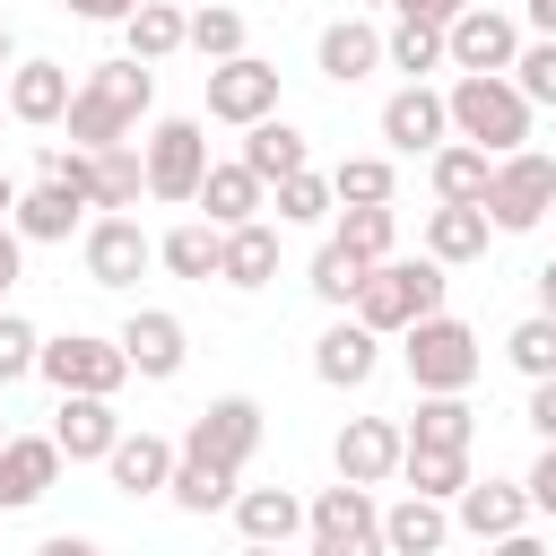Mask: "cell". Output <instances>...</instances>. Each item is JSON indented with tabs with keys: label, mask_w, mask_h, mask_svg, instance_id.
Wrapping results in <instances>:
<instances>
[{
	"label": "cell",
	"mask_w": 556,
	"mask_h": 556,
	"mask_svg": "<svg viewBox=\"0 0 556 556\" xmlns=\"http://www.w3.org/2000/svg\"><path fill=\"white\" fill-rule=\"evenodd\" d=\"M156 104V61L122 52V61H96L78 87H70V139L78 148H104V139H139V113Z\"/></svg>",
	"instance_id": "6da1fadb"
},
{
	"label": "cell",
	"mask_w": 556,
	"mask_h": 556,
	"mask_svg": "<svg viewBox=\"0 0 556 556\" xmlns=\"http://www.w3.org/2000/svg\"><path fill=\"white\" fill-rule=\"evenodd\" d=\"M443 113H452V139H478L486 156L530 139V96L513 87V70H460L443 87Z\"/></svg>",
	"instance_id": "7a4b0ae2"
},
{
	"label": "cell",
	"mask_w": 556,
	"mask_h": 556,
	"mask_svg": "<svg viewBox=\"0 0 556 556\" xmlns=\"http://www.w3.org/2000/svg\"><path fill=\"white\" fill-rule=\"evenodd\" d=\"M443 287H452V278H443V261H434V252H417V261H391V252H382V261L365 269V287H356V304H348V313H356L365 330L400 339L417 313H434V304H443Z\"/></svg>",
	"instance_id": "3957f363"
},
{
	"label": "cell",
	"mask_w": 556,
	"mask_h": 556,
	"mask_svg": "<svg viewBox=\"0 0 556 556\" xmlns=\"http://www.w3.org/2000/svg\"><path fill=\"white\" fill-rule=\"evenodd\" d=\"M400 356H408V382H417V391H469V382H478V365H486L478 330H469V321H452L443 304H434V313H417V321L400 330Z\"/></svg>",
	"instance_id": "277c9868"
},
{
	"label": "cell",
	"mask_w": 556,
	"mask_h": 556,
	"mask_svg": "<svg viewBox=\"0 0 556 556\" xmlns=\"http://www.w3.org/2000/svg\"><path fill=\"white\" fill-rule=\"evenodd\" d=\"M486 226L495 235H530L547 208H556V156H539V148H504L495 156V174H486Z\"/></svg>",
	"instance_id": "5b68a950"
},
{
	"label": "cell",
	"mask_w": 556,
	"mask_h": 556,
	"mask_svg": "<svg viewBox=\"0 0 556 556\" xmlns=\"http://www.w3.org/2000/svg\"><path fill=\"white\" fill-rule=\"evenodd\" d=\"M304 539H313V556H374V547H382V504H374V486H356V478L321 486V495L304 504Z\"/></svg>",
	"instance_id": "8992f818"
},
{
	"label": "cell",
	"mask_w": 556,
	"mask_h": 556,
	"mask_svg": "<svg viewBox=\"0 0 556 556\" xmlns=\"http://www.w3.org/2000/svg\"><path fill=\"white\" fill-rule=\"evenodd\" d=\"M35 374H43L52 391H122V382H130V356H122V339L61 330V339L35 348Z\"/></svg>",
	"instance_id": "52a82bcc"
},
{
	"label": "cell",
	"mask_w": 556,
	"mask_h": 556,
	"mask_svg": "<svg viewBox=\"0 0 556 556\" xmlns=\"http://www.w3.org/2000/svg\"><path fill=\"white\" fill-rule=\"evenodd\" d=\"M139 165H148V200H191L200 174H208V130L191 113H174L139 139Z\"/></svg>",
	"instance_id": "ba28073f"
},
{
	"label": "cell",
	"mask_w": 556,
	"mask_h": 556,
	"mask_svg": "<svg viewBox=\"0 0 556 556\" xmlns=\"http://www.w3.org/2000/svg\"><path fill=\"white\" fill-rule=\"evenodd\" d=\"M78 252H87V287H130L148 261H156V235L130 217V208H104L78 226Z\"/></svg>",
	"instance_id": "9c48e42d"
},
{
	"label": "cell",
	"mask_w": 556,
	"mask_h": 556,
	"mask_svg": "<svg viewBox=\"0 0 556 556\" xmlns=\"http://www.w3.org/2000/svg\"><path fill=\"white\" fill-rule=\"evenodd\" d=\"M261 113H278V61H261V52H226V61H208V122H261Z\"/></svg>",
	"instance_id": "30bf717a"
},
{
	"label": "cell",
	"mask_w": 556,
	"mask_h": 556,
	"mask_svg": "<svg viewBox=\"0 0 556 556\" xmlns=\"http://www.w3.org/2000/svg\"><path fill=\"white\" fill-rule=\"evenodd\" d=\"M113 339H122V356H130L139 382H174L182 356H191V330H182V313H165V304H139Z\"/></svg>",
	"instance_id": "8fae6325"
},
{
	"label": "cell",
	"mask_w": 556,
	"mask_h": 556,
	"mask_svg": "<svg viewBox=\"0 0 556 556\" xmlns=\"http://www.w3.org/2000/svg\"><path fill=\"white\" fill-rule=\"evenodd\" d=\"M513 52H521V26H513L504 9H486V0H469V9L443 26V61H452V70H513Z\"/></svg>",
	"instance_id": "7c38bea8"
},
{
	"label": "cell",
	"mask_w": 556,
	"mask_h": 556,
	"mask_svg": "<svg viewBox=\"0 0 556 556\" xmlns=\"http://www.w3.org/2000/svg\"><path fill=\"white\" fill-rule=\"evenodd\" d=\"M182 452H208V460H226V469H243V460L261 452V400H243V391H226V400H208V408L191 417V434H182Z\"/></svg>",
	"instance_id": "4fadbf2b"
},
{
	"label": "cell",
	"mask_w": 556,
	"mask_h": 556,
	"mask_svg": "<svg viewBox=\"0 0 556 556\" xmlns=\"http://www.w3.org/2000/svg\"><path fill=\"white\" fill-rule=\"evenodd\" d=\"M400 452H408L400 417H348V426H339V443H330L339 478H356V486H382V478H400Z\"/></svg>",
	"instance_id": "5bb4252c"
},
{
	"label": "cell",
	"mask_w": 556,
	"mask_h": 556,
	"mask_svg": "<svg viewBox=\"0 0 556 556\" xmlns=\"http://www.w3.org/2000/svg\"><path fill=\"white\" fill-rule=\"evenodd\" d=\"M374 365H382V330H365L356 313H339V321L313 339V374H321L330 391H365Z\"/></svg>",
	"instance_id": "9a60e30c"
},
{
	"label": "cell",
	"mask_w": 556,
	"mask_h": 556,
	"mask_svg": "<svg viewBox=\"0 0 556 556\" xmlns=\"http://www.w3.org/2000/svg\"><path fill=\"white\" fill-rule=\"evenodd\" d=\"M452 521L469 539H513V530H530V486L521 478H469L452 495Z\"/></svg>",
	"instance_id": "2e32d148"
},
{
	"label": "cell",
	"mask_w": 556,
	"mask_h": 556,
	"mask_svg": "<svg viewBox=\"0 0 556 556\" xmlns=\"http://www.w3.org/2000/svg\"><path fill=\"white\" fill-rule=\"evenodd\" d=\"M382 139H391L400 156H434V148L452 139V113H443V96H434L426 78H408V87L382 104Z\"/></svg>",
	"instance_id": "e0dca14e"
},
{
	"label": "cell",
	"mask_w": 556,
	"mask_h": 556,
	"mask_svg": "<svg viewBox=\"0 0 556 556\" xmlns=\"http://www.w3.org/2000/svg\"><path fill=\"white\" fill-rule=\"evenodd\" d=\"M113 434H122L113 391H61V408H52V443H61V460H104Z\"/></svg>",
	"instance_id": "ac0fdd59"
},
{
	"label": "cell",
	"mask_w": 556,
	"mask_h": 556,
	"mask_svg": "<svg viewBox=\"0 0 556 556\" xmlns=\"http://www.w3.org/2000/svg\"><path fill=\"white\" fill-rule=\"evenodd\" d=\"M52 478H61V443H52V434H9V443H0V513L43 504Z\"/></svg>",
	"instance_id": "d6986e66"
},
{
	"label": "cell",
	"mask_w": 556,
	"mask_h": 556,
	"mask_svg": "<svg viewBox=\"0 0 556 556\" xmlns=\"http://www.w3.org/2000/svg\"><path fill=\"white\" fill-rule=\"evenodd\" d=\"M9 226H17L26 243H70V235L87 226V200H78L70 182H43V174H35V191L9 200Z\"/></svg>",
	"instance_id": "ffe728a7"
},
{
	"label": "cell",
	"mask_w": 556,
	"mask_h": 556,
	"mask_svg": "<svg viewBox=\"0 0 556 556\" xmlns=\"http://www.w3.org/2000/svg\"><path fill=\"white\" fill-rule=\"evenodd\" d=\"M313 61H321L330 87H356V78L382 70V26H365V17H330L321 43H313Z\"/></svg>",
	"instance_id": "44dd1931"
},
{
	"label": "cell",
	"mask_w": 556,
	"mask_h": 556,
	"mask_svg": "<svg viewBox=\"0 0 556 556\" xmlns=\"http://www.w3.org/2000/svg\"><path fill=\"white\" fill-rule=\"evenodd\" d=\"M61 113H70V70L61 61H9V122L52 130Z\"/></svg>",
	"instance_id": "7402d4cb"
},
{
	"label": "cell",
	"mask_w": 556,
	"mask_h": 556,
	"mask_svg": "<svg viewBox=\"0 0 556 556\" xmlns=\"http://www.w3.org/2000/svg\"><path fill=\"white\" fill-rule=\"evenodd\" d=\"M104 478H113L122 495H165V478H174V443H165V434H148V426H139V434L122 426V434H113V452H104Z\"/></svg>",
	"instance_id": "603a6c76"
},
{
	"label": "cell",
	"mask_w": 556,
	"mask_h": 556,
	"mask_svg": "<svg viewBox=\"0 0 556 556\" xmlns=\"http://www.w3.org/2000/svg\"><path fill=\"white\" fill-rule=\"evenodd\" d=\"M191 200H200V217H208V226H243V217H261V208H269V182L235 156V165H208Z\"/></svg>",
	"instance_id": "cb8c5ba5"
},
{
	"label": "cell",
	"mask_w": 556,
	"mask_h": 556,
	"mask_svg": "<svg viewBox=\"0 0 556 556\" xmlns=\"http://www.w3.org/2000/svg\"><path fill=\"white\" fill-rule=\"evenodd\" d=\"M452 539V513H443V495H400L391 513H382V556H434Z\"/></svg>",
	"instance_id": "d4e9b609"
},
{
	"label": "cell",
	"mask_w": 556,
	"mask_h": 556,
	"mask_svg": "<svg viewBox=\"0 0 556 556\" xmlns=\"http://www.w3.org/2000/svg\"><path fill=\"white\" fill-rule=\"evenodd\" d=\"M486 243H495V226H486V208L478 200H434V217H426V252L452 269V261H486Z\"/></svg>",
	"instance_id": "484cf974"
},
{
	"label": "cell",
	"mask_w": 556,
	"mask_h": 556,
	"mask_svg": "<svg viewBox=\"0 0 556 556\" xmlns=\"http://www.w3.org/2000/svg\"><path fill=\"white\" fill-rule=\"evenodd\" d=\"M217 278L226 287H269L278 278V226H261V217H243V226H226V243H217Z\"/></svg>",
	"instance_id": "4316f807"
},
{
	"label": "cell",
	"mask_w": 556,
	"mask_h": 556,
	"mask_svg": "<svg viewBox=\"0 0 556 556\" xmlns=\"http://www.w3.org/2000/svg\"><path fill=\"white\" fill-rule=\"evenodd\" d=\"M235 530L252 547H287V539H304V504L287 486H235Z\"/></svg>",
	"instance_id": "83f0119b"
},
{
	"label": "cell",
	"mask_w": 556,
	"mask_h": 556,
	"mask_svg": "<svg viewBox=\"0 0 556 556\" xmlns=\"http://www.w3.org/2000/svg\"><path fill=\"white\" fill-rule=\"evenodd\" d=\"M235 478H243V469H226V460L174 443V478H165V495H174L182 513H217V504H235Z\"/></svg>",
	"instance_id": "f1b7e54d"
},
{
	"label": "cell",
	"mask_w": 556,
	"mask_h": 556,
	"mask_svg": "<svg viewBox=\"0 0 556 556\" xmlns=\"http://www.w3.org/2000/svg\"><path fill=\"white\" fill-rule=\"evenodd\" d=\"M243 165H252L261 182H278V174H295V165H313V148H304V130H295V122H278V113H261V122H243Z\"/></svg>",
	"instance_id": "f546056e"
},
{
	"label": "cell",
	"mask_w": 556,
	"mask_h": 556,
	"mask_svg": "<svg viewBox=\"0 0 556 556\" xmlns=\"http://www.w3.org/2000/svg\"><path fill=\"white\" fill-rule=\"evenodd\" d=\"M182 35H191V9H174V0H139V9L122 17V43H130L139 61H174Z\"/></svg>",
	"instance_id": "4dcf8cb0"
},
{
	"label": "cell",
	"mask_w": 556,
	"mask_h": 556,
	"mask_svg": "<svg viewBox=\"0 0 556 556\" xmlns=\"http://www.w3.org/2000/svg\"><path fill=\"white\" fill-rule=\"evenodd\" d=\"M400 434L408 443H469L478 434V408H469V391H417V408H408Z\"/></svg>",
	"instance_id": "1f68e13d"
},
{
	"label": "cell",
	"mask_w": 556,
	"mask_h": 556,
	"mask_svg": "<svg viewBox=\"0 0 556 556\" xmlns=\"http://www.w3.org/2000/svg\"><path fill=\"white\" fill-rule=\"evenodd\" d=\"M400 478H408L417 495H443V504H452V495L469 486V443H408V452H400Z\"/></svg>",
	"instance_id": "d6a6232c"
},
{
	"label": "cell",
	"mask_w": 556,
	"mask_h": 556,
	"mask_svg": "<svg viewBox=\"0 0 556 556\" xmlns=\"http://www.w3.org/2000/svg\"><path fill=\"white\" fill-rule=\"evenodd\" d=\"M382 61H391V70H408V78L443 70V17H417V9H400V26L382 35Z\"/></svg>",
	"instance_id": "836d02e7"
},
{
	"label": "cell",
	"mask_w": 556,
	"mask_h": 556,
	"mask_svg": "<svg viewBox=\"0 0 556 556\" xmlns=\"http://www.w3.org/2000/svg\"><path fill=\"white\" fill-rule=\"evenodd\" d=\"M148 200V165L130 139H104L96 148V208H139Z\"/></svg>",
	"instance_id": "e575fe53"
},
{
	"label": "cell",
	"mask_w": 556,
	"mask_h": 556,
	"mask_svg": "<svg viewBox=\"0 0 556 556\" xmlns=\"http://www.w3.org/2000/svg\"><path fill=\"white\" fill-rule=\"evenodd\" d=\"M486 174H495V156L478 139H443L434 148V200H486Z\"/></svg>",
	"instance_id": "d590c367"
},
{
	"label": "cell",
	"mask_w": 556,
	"mask_h": 556,
	"mask_svg": "<svg viewBox=\"0 0 556 556\" xmlns=\"http://www.w3.org/2000/svg\"><path fill=\"white\" fill-rule=\"evenodd\" d=\"M365 269H374V261H365V252H348V243L330 235V243L313 252V278H304V287H313L330 313H348V304H356V287H365Z\"/></svg>",
	"instance_id": "8d00e7d4"
},
{
	"label": "cell",
	"mask_w": 556,
	"mask_h": 556,
	"mask_svg": "<svg viewBox=\"0 0 556 556\" xmlns=\"http://www.w3.org/2000/svg\"><path fill=\"white\" fill-rule=\"evenodd\" d=\"M217 243H226V226L191 217V226H174V235L156 243V261H165L174 278H217Z\"/></svg>",
	"instance_id": "74e56055"
},
{
	"label": "cell",
	"mask_w": 556,
	"mask_h": 556,
	"mask_svg": "<svg viewBox=\"0 0 556 556\" xmlns=\"http://www.w3.org/2000/svg\"><path fill=\"white\" fill-rule=\"evenodd\" d=\"M339 243H348V252H365V261H382V252L400 243L391 200H348V208H339Z\"/></svg>",
	"instance_id": "f35d334b"
},
{
	"label": "cell",
	"mask_w": 556,
	"mask_h": 556,
	"mask_svg": "<svg viewBox=\"0 0 556 556\" xmlns=\"http://www.w3.org/2000/svg\"><path fill=\"white\" fill-rule=\"evenodd\" d=\"M269 191H278V226H321L330 217V174H313V165L278 174Z\"/></svg>",
	"instance_id": "ab89813d"
},
{
	"label": "cell",
	"mask_w": 556,
	"mask_h": 556,
	"mask_svg": "<svg viewBox=\"0 0 556 556\" xmlns=\"http://www.w3.org/2000/svg\"><path fill=\"white\" fill-rule=\"evenodd\" d=\"M35 174H43V182H70V191L96 208V148H78V139H70V148L43 139V148H35Z\"/></svg>",
	"instance_id": "60d3db41"
},
{
	"label": "cell",
	"mask_w": 556,
	"mask_h": 556,
	"mask_svg": "<svg viewBox=\"0 0 556 556\" xmlns=\"http://www.w3.org/2000/svg\"><path fill=\"white\" fill-rule=\"evenodd\" d=\"M330 200H391V156H339L330 165Z\"/></svg>",
	"instance_id": "b9f144b4"
},
{
	"label": "cell",
	"mask_w": 556,
	"mask_h": 556,
	"mask_svg": "<svg viewBox=\"0 0 556 556\" xmlns=\"http://www.w3.org/2000/svg\"><path fill=\"white\" fill-rule=\"evenodd\" d=\"M504 356L539 382V374H556V313H530V321H513V339H504Z\"/></svg>",
	"instance_id": "7bdbcfd3"
},
{
	"label": "cell",
	"mask_w": 556,
	"mask_h": 556,
	"mask_svg": "<svg viewBox=\"0 0 556 556\" xmlns=\"http://www.w3.org/2000/svg\"><path fill=\"white\" fill-rule=\"evenodd\" d=\"M200 61H226V52H243V9H191V35H182Z\"/></svg>",
	"instance_id": "ee69618b"
},
{
	"label": "cell",
	"mask_w": 556,
	"mask_h": 556,
	"mask_svg": "<svg viewBox=\"0 0 556 556\" xmlns=\"http://www.w3.org/2000/svg\"><path fill=\"white\" fill-rule=\"evenodd\" d=\"M513 87H521L530 104H556V35H539V43L513 52Z\"/></svg>",
	"instance_id": "f6af8a7d"
},
{
	"label": "cell",
	"mask_w": 556,
	"mask_h": 556,
	"mask_svg": "<svg viewBox=\"0 0 556 556\" xmlns=\"http://www.w3.org/2000/svg\"><path fill=\"white\" fill-rule=\"evenodd\" d=\"M35 348H43V339H35V321H17V313L0 304V391L35 374Z\"/></svg>",
	"instance_id": "bcb514c9"
},
{
	"label": "cell",
	"mask_w": 556,
	"mask_h": 556,
	"mask_svg": "<svg viewBox=\"0 0 556 556\" xmlns=\"http://www.w3.org/2000/svg\"><path fill=\"white\" fill-rule=\"evenodd\" d=\"M521 486H530V513H547V521H556V443L539 452V469H530Z\"/></svg>",
	"instance_id": "7dc6e473"
},
{
	"label": "cell",
	"mask_w": 556,
	"mask_h": 556,
	"mask_svg": "<svg viewBox=\"0 0 556 556\" xmlns=\"http://www.w3.org/2000/svg\"><path fill=\"white\" fill-rule=\"evenodd\" d=\"M530 426H539V443H556V374L530 382Z\"/></svg>",
	"instance_id": "c3c4849f"
},
{
	"label": "cell",
	"mask_w": 556,
	"mask_h": 556,
	"mask_svg": "<svg viewBox=\"0 0 556 556\" xmlns=\"http://www.w3.org/2000/svg\"><path fill=\"white\" fill-rule=\"evenodd\" d=\"M17 269H26V235L0 217V304H9V287H17Z\"/></svg>",
	"instance_id": "681fc988"
},
{
	"label": "cell",
	"mask_w": 556,
	"mask_h": 556,
	"mask_svg": "<svg viewBox=\"0 0 556 556\" xmlns=\"http://www.w3.org/2000/svg\"><path fill=\"white\" fill-rule=\"evenodd\" d=\"M61 9H70V17H87V26H122L139 0H61Z\"/></svg>",
	"instance_id": "f907efd6"
},
{
	"label": "cell",
	"mask_w": 556,
	"mask_h": 556,
	"mask_svg": "<svg viewBox=\"0 0 556 556\" xmlns=\"http://www.w3.org/2000/svg\"><path fill=\"white\" fill-rule=\"evenodd\" d=\"M391 9H417V17H443V26H452V17L469 9V0H391Z\"/></svg>",
	"instance_id": "816d5d0a"
},
{
	"label": "cell",
	"mask_w": 556,
	"mask_h": 556,
	"mask_svg": "<svg viewBox=\"0 0 556 556\" xmlns=\"http://www.w3.org/2000/svg\"><path fill=\"white\" fill-rule=\"evenodd\" d=\"M530 287H539V313H556V261H539V269H530Z\"/></svg>",
	"instance_id": "f5cc1de1"
},
{
	"label": "cell",
	"mask_w": 556,
	"mask_h": 556,
	"mask_svg": "<svg viewBox=\"0 0 556 556\" xmlns=\"http://www.w3.org/2000/svg\"><path fill=\"white\" fill-rule=\"evenodd\" d=\"M530 26H539V35H556V0H530Z\"/></svg>",
	"instance_id": "db71d44e"
},
{
	"label": "cell",
	"mask_w": 556,
	"mask_h": 556,
	"mask_svg": "<svg viewBox=\"0 0 556 556\" xmlns=\"http://www.w3.org/2000/svg\"><path fill=\"white\" fill-rule=\"evenodd\" d=\"M9 61H17V35H9V17H0V78H9Z\"/></svg>",
	"instance_id": "11a10c76"
},
{
	"label": "cell",
	"mask_w": 556,
	"mask_h": 556,
	"mask_svg": "<svg viewBox=\"0 0 556 556\" xmlns=\"http://www.w3.org/2000/svg\"><path fill=\"white\" fill-rule=\"evenodd\" d=\"M9 200H17V182H9V174H0V217H9Z\"/></svg>",
	"instance_id": "9f6ffc18"
},
{
	"label": "cell",
	"mask_w": 556,
	"mask_h": 556,
	"mask_svg": "<svg viewBox=\"0 0 556 556\" xmlns=\"http://www.w3.org/2000/svg\"><path fill=\"white\" fill-rule=\"evenodd\" d=\"M356 9H391V0H356Z\"/></svg>",
	"instance_id": "6f0895ef"
},
{
	"label": "cell",
	"mask_w": 556,
	"mask_h": 556,
	"mask_svg": "<svg viewBox=\"0 0 556 556\" xmlns=\"http://www.w3.org/2000/svg\"><path fill=\"white\" fill-rule=\"evenodd\" d=\"M0 122H9V87H0Z\"/></svg>",
	"instance_id": "680465c9"
},
{
	"label": "cell",
	"mask_w": 556,
	"mask_h": 556,
	"mask_svg": "<svg viewBox=\"0 0 556 556\" xmlns=\"http://www.w3.org/2000/svg\"><path fill=\"white\" fill-rule=\"evenodd\" d=\"M0 443H9V417H0Z\"/></svg>",
	"instance_id": "91938a15"
}]
</instances>
